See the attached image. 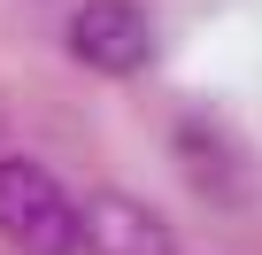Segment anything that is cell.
<instances>
[{"label": "cell", "mask_w": 262, "mask_h": 255, "mask_svg": "<svg viewBox=\"0 0 262 255\" xmlns=\"http://www.w3.org/2000/svg\"><path fill=\"white\" fill-rule=\"evenodd\" d=\"M77 255H178V232L139 193H85L77 201Z\"/></svg>", "instance_id": "4"}, {"label": "cell", "mask_w": 262, "mask_h": 255, "mask_svg": "<svg viewBox=\"0 0 262 255\" xmlns=\"http://www.w3.org/2000/svg\"><path fill=\"white\" fill-rule=\"evenodd\" d=\"M70 54L100 77H139L155 62V24L139 0H85L70 16Z\"/></svg>", "instance_id": "3"}, {"label": "cell", "mask_w": 262, "mask_h": 255, "mask_svg": "<svg viewBox=\"0 0 262 255\" xmlns=\"http://www.w3.org/2000/svg\"><path fill=\"white\" fill-rule=\"evenodd\" d=\"M170 163L185 170V186L208 209H247L254 201V163L231 147V132L208 124V116H178L170 124Z\"/></svg>", "instance_id": "2"}, {"label": "cell", "mask_w": 262, "mask_h": 255, "mask_svg": "<svg viewBox=\"0 0 262 255\" xmlns=\"http://www.w3.org/2000/svg\"><path fill=\"white\" fill-rule=\"evenodd\" d=\"M0 240L24 255H77V201L31 155H0Z\"/></svg>", "instance_id": "1"}]
</instances>
